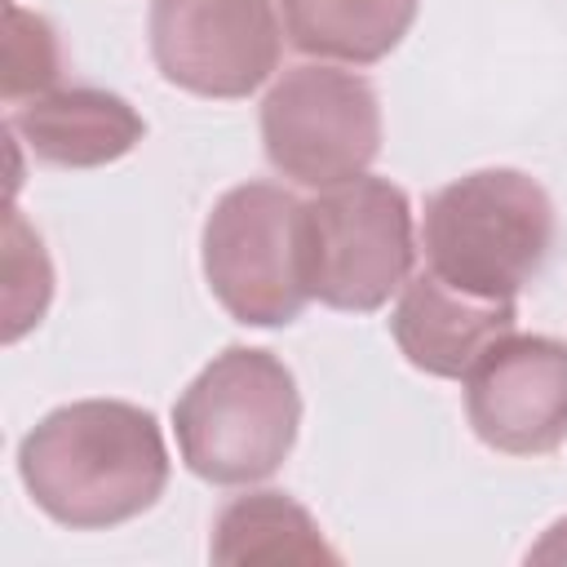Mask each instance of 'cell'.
Returning <instances> with one entry per match:
<instances>
[{"label":"cell","instance_id":"1","mask_svg":"<svg viewBox=\"0 0 567 567\" xmlns=\"http://www.w3.org/2000/svg\"><path fill=\"white\" fill-rule=\"evenodd\" d=\"M18 478L35 509L71 532H106L146 514L168 487L155 412L124 399H75L18 443Z\"/></svg>","mask_w":567,"mask_h":567},{"label":"cell","instance_id":"2","mask_svg":"<svg viewBox=\"0 0 567 567\" xmlns=\"http://www.w3.org/2000/svg\"><path fill=\"white\" fill-rule=\"evenodd\" d=\"M297 430V377L261 346H226L173 403L182 465L213 487H252L270 478L292 456Z\"/></svg>","mask_w":567,"mask_h":567},{"label":"cell","instance_id":"3","mask_svg":"<svg viewBox=\"0 0 567 567\" xmlns=\"http://www.w3.org/2000/svg\"><path fill=\"white\" fill-rule=\"evenodd\" d=\"M421 248L439 279L514 301L554 248V199L523 168H474L425 199Z\"/></svg>","mask_w":567,"mask_h":567},{"label":"cell","instance_id":"4","mask_svg":"<svg viewBox=\"0 0 567 567\" xmlns=\"http://www.w3.org/2000/svg\"><path fill=\"white\" fill-rule=\"evenodd\" d=\"M199 261L217 306L248 328H284L315 301L306 279V199L275 182L230 186L204 217Z\"/></svg>","mask_w":567,"mask_h":567},{"label":"cell","instance_id":"5","mask_svg":"<svg viewBox=\"0 0 567 567\" xmlns=\"http://www.w3.org/2000/svg\"><path fill=\"white\" fill-rule=\"evenodd\" d=\"M416 261L412 204L390 177H350L306 199V279L328 310L372 315Z\"/></svg>","mask_w":567,"mask_h":567},{"label":"cell","instance_id":"6","mask_svg":"<svg viewBox=\"0 0 567 567\" xmlns=\"http://www.w3.org/2000/svg\"><path fill=\"white\" fill-rule=\"evenodd\" d=\"M261 146L279 177L328 190L381 155V97L341 62L288 66L261 97Z\"/></svg>","mask_w":567,"mask_h":567},{"label":"cell","instance_id":"7","mask_svg":"<svg viewBox=\"0 0 567 567\" xmlns=\"http://www.w3.org/2000/svg\"><path fill=\"white\" fill-rule=\"evenodd\" d=\"M146 40L173 89L235 102L279 71L284 18L275 0H151Z\"/></svg>","mask_w":567,"mask_h":567},{"label":"cell","instance_id":"8","mask_svg":"<svg viewBox=\"0 0 567 567\" xmlns=\"http://www.w3.org/2000/svg\"><path fill=\"white\" fill-rule=\"evenodd\" d=\"M465 381V421L483 447L505 456H549L567 443V341L505 332Z\"/></svg>","mask_w":567,"mask_h":567},{"label":"cell","instance_id":"9","mask_svg":"<svg viewBox=\"0 0 567 567\" xmlns=\"http://www.w3.org/2000/svg\"><path fill=\"white\" fill-rule=\"evenodd\" d=\"M514 323H518L514 301L474 297L439 279L430 266L399 288V301L390 310V337L399 354L416 372L443 381H461L492 341L514 332Z\"/></svg>","mask_w":567,"mask_h":567},{"label":"cell","instance_id":"10","mask_svg":"<svg viewBox=\"0 0 567 567\" xmlns=\"http://www.w3.org/2000/svg\"><path fill=\"white\" fill-rule=\"evenodd\" d=\"M9 133L49 168H102L146 137V120L111 89L71 84L9 106Z\"/></svg>","mask_w":567,"mask_h":567},{"label":"cell","instance_id":"11","mask_svg":"<svg viewBox=\"0 0 567 567\" xmlns=\"http://www.w3.org/2000/svg\"><path fill=\"white\" fill-rule=\"evenodd\" d=\"M421 0H279L284 35L315 62L372 66L416 22Z\"/></svg>","mask_w":567,"mask_h":567},{"label":"cell","instance_id":"12","mask_svg":"<svg viewBox=\"0 0 567 567\" xmlns=\"http://www.w3.org/2000/svg\"><path fill=\"white\" fill-rule=\"evenodd\" d=\"M213 563L221 567H244V563H337L341 554L328 545L319 518L292 501L288 492L261 487L244 492L221 505L213 518V540H208Z\"/></svg>","mask_w":567,"mask_h":567},{"label":"cell","instance_id":"13","mask_svg":"<svg viewBox=\"0 0 567 567\" xmlns=\"http://www.w3.org/2000/svg\"><path fill=\"white\" fill-rule=\"evenodd\" d=\"M62 75V44L49 18L9 4V35H4V102L18 106L44 89H58Z\"/></svg>","mask_w":567,"mask_h":567},{"label":"cell","instance_id":"14","mask_svg":"<svg viewBox=\"0 0 567 567\" xmlns=\"http://www.w3.org/2000/svg\"><path fill=\"white\" fill-rule=\"evenodd\" d=\"M527 563H567V518L545 527V536L527 549Z\"/></svg>","mask_w":567,"mask_h":567}]
</instances>
